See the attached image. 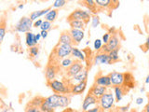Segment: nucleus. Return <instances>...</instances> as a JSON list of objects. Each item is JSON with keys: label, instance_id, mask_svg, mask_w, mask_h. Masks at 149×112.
Listing matches in <instances>:
<instances>
[{"label": "nucleus", "instance_id": "2", "mask_svg": "<svg viewBox=\"0 0 149 112\" xmlns=\"http://www.w3.org/2000/svg\"><path fill=\"white\" fill-rule=\"evenodd\" d=\"M115 96L112 92H106L104 95H102L98 99V106L101 107L102 111L110 110L115 105Z\"/></svg>", "mask_w": 149, "mask_h": 112}, {"label": "nucleus", "instance_id": "29", "mask_svg": "<svg viewBox=\"0 0 149 112\" xmlns=\"http://www.w3.org/2000/svg\"><path fill=\"white\" fill-rule=\"evenodd\" d=\"M51 27H52V22H50L49 21H43V22H42L41 26L39 27L41 31H49L51 29Z\"/></svg>", "mask_w": 149, "mask_h": 112}, {"label": "nucleus", "instance_id": "17", "mask_svg": "<svg viewBox=\"0 0 149 112\" xmlns=\"http://www.w3.org/2000/svg\"><path fill=\"white\" fill-rule=\"evenodd\" d=\"M57 67L55 66L54 64H49L48 66L46 67V71H45V76H46V79L47 81H50L52 79H55L56 75H57Z\"/></svg>", "mask_w": 149, "mask_h": 112}, {"label": "nucleus", "instance_id": "22", "mask_svg": "<svg viewBox=\"0 0 149 112\" xmlns=\"http://www.w3.org/2000/svg\"><path fill=\"white\" fill-rule=\"evenodd\" d=\"M50 8H45V9H42V10H36V11H33L31 14H30V19L33 21V22H35L36 20H38V19L42 16H45L47 13H48L49 10H50Z\"/></svg>", "mask_w": 149, "mask_h": 112}, {"label": "nucleus", "instance_id": "30", "mask_svg": "<svg viewBox=\"0 0 149 112\" xmlns=\"http://www.w3.org/2000/svg\"><path fill=\"white\" fill-rule=\"evenodd\" d=\"M44 99H45V98H42V97H36V98H34V99H33L29 103V105L34 106H38V107H40V106H41L42 103H43Z\"/></svg>", "mask_w": 149, "mask_h": 112}, {"label": "nucleus", "instance_id": "7", "mask_svg": "<svg viewBox=\"0 0 149 112\" xmlns=\"http://www.w3.org/2000/svg\"><path fill=\"white\" fill-rule=\"evenodd\" d=\"M119 44H120L119 37L116 34H113V36H111L108 43L102 45V48L101 51L105 52V53H109L111 50H113L115 49H118Z\"/></svg>", "mask_w": 149, "mask_h": 112}, {"label": "nucleus", "instance_id": "48", "mask_svg": "<svg viewBox=\"0 0 149 112\" xmlns=\"http://www.w3.org/2000/svg\"><path fill=\"white\" fill-rule=\"evenodd\" d=\"M2 112H8V110H7V109H4V110H3Z\"/></svg>", "mask_w": 149, "mask_h": 112}, {"label": "nucleus", "instance_id": "6", "mask_svg": "<svg viewBox=\"0 0 149 112\" xmlns=\"http://www.w3.org/2000/svg\"><path fill=\"white\" fill-rule=\"evenodd\" d=\"M33 21L30 17H22L20 21L17 22L15 26V30L19 33H27L30 32L31 28L33 27Z\"/></svg>", "mask_w": 149, "mask_h": 112}, {"label": "nucleus", "instance_id": "31", "mask_svg": "<svg viewBox=\"0 0 149 112\" xmlns=\"http://www.w3.org/2000/svg\"><path fill=\"white\" fill-rule=\"evenodd\" d=\"M65 4H66V0H55L52 7L54 8H60L64 7Z\"/></svg>", "mask_w": 149, "mask_h": 112}, {"label": "nucleus", "instance_id": "20", "mask_svg": "<svg viewBox=\"0 0 149 112\" xmlns=\"http://www.w3.org/2000/svg\"><path fill=\"white\" fill-rule=\"evenodd\" d=\"M114 96L116 102H120L125 94V89L124 86H115L114 87Z\"/></svg>", "mask_w": 149, "mask_h": 112}, {"label": "nucleus", "instance_id": "13", "mask_svg": "<svg viewBox=\"0 0 149 112\" xmlns=\"http://www.w3.org/2000/svg\"><path fill=\"white\" fill-rule=\"evenodd\" d=\"M86 88H87V81L71 84V90H70V93H72V94H74V95L81 94V93H83L84 92H85Z\"/></svg>", "mask_w": 149, "mask_h": 112}, {"label": "nucleus", "instance_id": "36", "mask_svg": "<svg viewBox=\"0 0 149 112\" xmlns=\"http://www.w3.org/2000/svg\"><path fill=\"white\" fill-rule=\"evenodd\" d=\"M38 52H39V50H38V48H37L36 46L31 47L30 50H29V53H30V55L32 56V57H36V56L38 55Z\"/></svg>", "mask_w": 149, "mask_h": 112}, {"label": "nucleus", "instance_id": "35", "mask_svg": "<svg viewBox=\"0 0 149 112\" xmlns=\"http://www.w3.org/2000/svg\"><path fill=\"white\" fill-rule=\"evenodd\" d=\"M100 25V19L98 16L94 15L91 18V26L92 28H96Z\"/></svg>", "mask_w": 149, "mask_h": 112}, {"label": "nucleus", "instance_id": "43", "mask_svg": "<svg viewBox=\"0 0 149 112\" xmlns=\"http://www.w3.org/2000/svg\"><path fill=\"white\" fill-rule=\"evenodd\" d=\"M112 3H113V6L114 8H116L118 6V4H119V0H111Z\"/></svg>", "mask_w": 149, "mask_h": 112}, {"label": "nucleus", "instance_id": "21", "mask_svg": "<svg viewBox=\"0 0 149 112\" xmlns=\"http://www.w3.org/2000/svg\"><path fill=\"white\" fill-rule=\"evenodd\" d=\"M97 8L101 9H108L111 8H114L113 3L111 0H94Z\"/></svg>", "mask_w": 149, "mask_h": 112}, {"label": "nucleus", "instance_id": "8", "mask_svg": "<svg viewBox=\"0 0 149 112\" xmlns=\"http://www.w3.org/2000/svg\"><path fill=\"white\" fill-rule=\"evenodd\" d=\"M112 86H123L125 83V74L114 71L109 74Z\"/></svg>", "mask_w": 149, "mask_h": 112}, {"label": "nucleus", "instance_id": "1", "mask_svg": "<svg viewBox=\"0 0 149 112\" xmlns=\"http://www.w3.org/2000/svg\"><path fill=\"white\" fill-rule=\"evenodd\" d=\"M71 103V98L67 94L54 93L44 99L40 106L42 112H54L57 108H65Z\"/></svg>", "mask_w": 149, "mask_h": 112}, {"label": "nucleus", "instance_id": "34", "mask_svg": "<svg viewBox=\"0 0 149 112\" xmlns=\"http://www.w3.org/2000/svg\"><path fill=\"white\" fill-rule=\"evenodd\" d=\"M25 112H42V110L38 106H34L28 105L25 108Z\"/></svg>", "mask_w": 149, "mask_h": 112}, {"label": "nucleus", "instance_id": "33", "mask_svg": "<svg viewBox=\"0 0 149 112\" xmlns=\"http://www.w3.org/2000/svg\"><path fill=\"white\" fill-rule=\"evenodd\" d=\"M93 48H94V50L97 51H101V50L102 48V41L98 38L95 39L94 43H93Z\"/></svg>", "mask_w": 149, "mask_h": 112}, {"label": "nucleus", "instance_id": "9", "mask_svg": "<svg viewBox=\"0 0 149 112\" xmlns=\"http://www.w3.org/2000/svg\"><path fill=\"white\" fill-rule=\"evenodd\" d=\"M84 68V65L82 64V62L78 60H74V62L70 65L68 68H66V75L67 77L72 78L74 75H77L78 72H80L81 70Z\"/></svg>", "mask_w": 149, "mask_h": 112}, {"label": "nucleus", "instance_id": "27", "mask_svg": "<svg viewBox=\"0 0 149 112\" xmlns=\"http://www.w3.org/2000/svg\"><path fill=\"white\" fill-rule=\"evenodd\" d=\"M74 62V61L73 60V58L71 57H66V58H63L60 61V65H61V67H63V68H68L70 65H71Z\"/></svg>", "mask_w": 149, "mask_h": 112}, {"label": "nucleus", "instance_id": "3", "mask_svg": "<svg viewBox=\"0 0 149 112\" xmlns=\"http://www.w3.org/2000/svg\"><path fill=\"white\" fill-rule=\"evenodd\" d=\"M48 85L55 93L58 94H67L70 93L71 90V85H68L62 80H58V79H52L48 82Z\"/></svg>", "mask_w": 149, "mask_h": 112}, {"label": "nucleus", "instance_id": "50", "mask_svg": "<svg viewBox=\"0 0 149 112\" xmlns=\"http://www.w3.org/2000/svg\"><path fill=\"white\" fill-rule=\"evenodd\" d=\"M148 99H149V94H148Z\"/></svg>", "mask_w": 149, "mask_h": 112}, {"label": "nucleus", "instance_id": "5", "mask_svg": "<svg viewBox=\"0 0 149 112\" xmlns=\"http://www.w3.org/2000/svg\"><path fill=\"white\" fill-rule=\"evenodd\" d=\"M91 19V15L88 11L83 10V9H76L74 10L70 15L67 17V21H73V20H80L85 22L87 24Z\"/></svg>", "mask_w": 149, "mask_h": 112}, {"label": "nucleus", "instance_id": "26", "mask_svg": "<svg viewBox=\"0 0 149 112\" xmlns=\"http://www.w3.org/2000/svg\"><path fill=\"white\" fill-rule=\"evenodd\" d=\"M82 3L86 8H88V9H90V11H91L93 13H95L97 11L98 8L96 7L94 0H82Z\"/></svg>", "mask_w": 149, "mask_h": 112}, {"label": "nucleus", "instance_id": "41", "mask_svg": "<svg viewBox=\"0 0 149 112\" xmlns=\"http://www.w3.org/2000/svg\"><path fill=\"white\" fill-rule=\"evenodd\" d=\"M143 102V99L142 97H138L137 99H136V101H135V103H136L137 105H142Z\"/></svg>", "mask_w": 149, "mask_h": 112}, {"label": "nucleus", "instance_id": "46", "mask_svg": "<svg viewBox=\"0 0 149 112\" xmlns=\"http://www.w3.org/2000/svg\"><path fill=\"white\" fill-rule=\"evenodd\" d=\"M146 84H149V75L146 77Z\"/></svg>", "mask_w": 149, "mask_h": 112}, {"label": "nucleus", "instance_id": "45", "mask_svg": "<svg viewBox=\"0 0 149 112\" xmlns=\"http://www.w3.org/2000/svg\"><path fill=\"white\" fill-rule=\"evenodd\" d=\"M144 112H149V102H148V104L146 106V107H144Z\"/></svg>", "mask_w": 149, "mask_h": 112}, {"label": "nucleus", "instance_id": "11", "mask_svg": "<svg viewBox=\"0 0 149 112\" xmlns=\"http://www.w3.org/2000/svg\"><path fill=\"white\" fill-rule=\"evenodd\" d=\"M98 104V99L93 95H91V93H88L86 97L84 98L83 104H82V111H86L88 109H90L92 106H95Z\"/></svg>", "mask_w": 149, "mask_h": 112}, {"label": "nucleus", "instance_id": "15", "mask_svg": "<svg viewBox=\"0 0 149 112\" xmlns=\"http://www.w3.org/2000/svg\"><path fill=\"white\" fill-rule=\"evenodd\" d=\"M94 84H97V85H100V86H104L105 88H109L112 86L109 75H105L104 76V75L101 74V75H99V76H97L95 78Z\"/></svg>", "mask_w": 149, "mask_h": 112}, {"label": "nucleus", "instance_id": "10", "mask_svg": "<svg viewBox=\"0 0 149 112\" xmlns=\"http://www.w3.org/2000/svg\"><path fill=\"white\" fill-rule=\"evenodd\" d=\"M93 64H112L113 62H112V60L110 59L108 53L100 51V52H98L94 56Z\"/></svg>", "mask_w": 149, "mask_h": 112}, {"label": "nucleus", "instance_id": "19", "mask_svg": "<svg viewBox=\"0 0 149 112\" xmlns=\"http://www.w3.org/2000/svg\"><path fill=\"white\" fill-rule=\"evenodd\" d=\"M59 43L73 45V39H72V36L70 35L69 31H64L61 34L60 38H59Z\"/></svg>", "mask_w": 149, "mask_h": 112}, {"label": "nucleus", "instance_id": "49", "mask_svg": "<svg viewBox=\"0 0 149 112\" xmlns=\"http://www.w3.org/2000/svg\"><path fill=\"white\" fill-rule=\"evenodd\" d=\"M69 1H73V0H69Z\"/></svg>", "mask_w": 149, "mask_h": 112}, {"label": "nucleus", "instance_id": "28", "mask_svg": "<svg viewBox=\"0 0 149 112\" xmlns=\"http://www.w3.org/2000/svg\"><path fill=\"white\" fill-rule=\"evenodd\" d=\"M110 59L112 60V62H118L119 60V48L118 49H115L113 50H111L110 52L108 53Z\"/></svg>", "mask_w": 149, "mask_h": 112}, {"label": "nucleus", "instance_id": "42", "mask_svg": "<svg viewBox=\"0 0 149 112\" xmlns=\"http://www.w3.org/2000/svg\"><path fill=\"white\" fill-rule=\"evenodd\" d=\"M40 38H41V35H40V33H39V34H35V39H36V44L38 43V41L40 40Z\"/></svg>", "mask_w": 149, "mask_h": 112}, {"label": "nucleus", "instance_id": "16", "mask_svg": "<svg viewBox=\"0 0 149 112\" xmlns=\"http://www.w3.org/2000/svg\"><path fill=\"white\" fill-rule=\"evenodd\" d=\"M87 78H88V69L84 67L80 72H78L77 75H74V77L71 78V81L73 84H74V83L87 81Z\"/></svg>", "mask_w": 149, "mask_h": 112}, {"label": "nucleus", "instance_id": "37", "mask_svg": "<svg viewBox=\"0 0 149 112\" xmlns=\"http://www.w3.org/2000/svg\"><path fill=\"white\" fill-rule=\"evenodd\" d=\"M110 37H111L110 33H105V34H104V36H102V43H104V44H107V43H108V41H109V39H110Z\"/></svg>", "mask_w": 149, "mask_h": 112}, {"label": "nucleus", "instance_id": "47", "mask_svg": "<svg viewBox=\"0 0 149 112\" xmlns=\"http://www.w3.org/2000/svg\"><path fill=\"white\" fill-rule=\"evenodd\" d=\"M23 7H24V6H23V4H20V5H19V8H20V9H22V8H23Z\"/></svg>", "mask_w": 149, "mask_h": 112}, {"label": "nucleus", "instance_id": "38", "mask_svg": "<svg viewBox=\"0 0 149 112\" xmlns=\"http://www.w3.org/2000/svg\"><path fill=\"white\" fill-rule=\"evenodd\" d=\"M83 112H102V109L99 106H94V107H92V108H90V109L83 111Z\"/></svg>", "mask_w": 149, "mask_h": 112}, {"label": "nucleus", "instance_id": "39", "mask_svg": "<svg viewBox=\"0 0 149 112\" xmlns=\"http://www.w3.org/2000/svg\"><path fill=\"white\" fill-rule=\"evenodd\" d=\"M42 22H43V21L40 20V19H38V20H36V21H35V22H34V23H33V26L36 27V28L40 27V26H41V24H42Z\"/></svg>", "mask_w": 149, "mask_h": 112}, {"label": "nucleus", "instance_id": "14", "mask_svg": "<svg viewBox=\"0 0 149 112\" xmlns=\"http://www.w3.org/2000/svg\"><path fill=\"white\" fill-rule=\"evenodd\" d=\"M107 92V88L104 87V86H100V85H97V84H94L91 89H90V92L88 93H91V95H93L94 97H96L97 99L104 95V93Z\"/></svg>", "mask_w": 149, "mask_h": 112}, {"label": "nucleus", "instance_id": "25", "mask_svg": "<svg viewBox=\"0 0 149 112\" xmlns=\"http://www.w3.org/2000/svg\"><path fill=\"white\" fill-rule=\"evenodd\" d=\"M57 17H58V10L55 8H51L50 10L45 15V20L49 21L50 22H55L56 19H57Z\"/></svg>", "mask_w": 149, "mask_h": 112}, {"label": "nucleus", "instance_id": "12", "mask_svg": "<svg viewBox=\"0 0 149 112\" xmlns=\"http://www.w3.org/2000/svg\"><path fill=\"white\" fill-rule=\"evenodd\" d=\"M70 35L72 36L73 39V44L78 45L80 42L83 40L84 36H85V33H84V30H80V29H74V28H71V30L69 31Z\"/></svg>", "mask_w": 149, "mask_h": 112}, {"label": "nucleus", "instance_id": "40", "mask_svg": "<svg viewBox=\"0 0 149 112\" xmlns=\"http://www.w3.org/2000/svg\"><path fill=\"white\" fill-rule=\"evenodd\" d=\"M40 35L42 38H46V37L48 36V31H41Z\"/></svg>", "mask_w": 149, "mask_h": 112}, {"label": "nucleus", "instance_id": "23", "mask_svg": "<svg viewBox=\"0 0 149 112\" xmlns=\"http://www.w3.org/2000/svg\"><path fill=\"white\" fill-rule=\"evenodd\" d=\"M69 24L71 26V28H74V29H80V30H84L86 28L87 23L83 21L80 20H73V21H69Z\"/></svg>", "mask_w": 149, "mask_h": 112}, {"label": "nucleus", "instance_id": "4", "mask_svg": "<svg viewBox=\"0 0 149 112\" xmlns=\"http://www.w3.org/2000/svg\"><path fill=\"white\" fill-rule=\"evenodd\" d=\"M73 49V46L70 44H61L59 43L55 47L53 50V53L56 55L57 59L62 60L63 58H66L71 55V51Z\"/></svg>", "mask_w": 149, "mask_h": 112}, {"label": "nucleus", "instance_id": "24", "mask_svg": "<svg viewBox=\"0 0 149 112\" xmlns=\"http://www.w3.org/2000/svg\"><path fill=\"white\" fill-rule=\"evenodd\" d=\"M25 43H26V45H27L28 47H29V48H31V47L36 45V39H35V34H34V33H32L31 31L26 33V35H25Z\"/></svg>", "mask_w": 149, "mask_h": 112}, {"label": "nucleus", "instance_id": "18", "mask_svg": "<svg viewBox=\"0 0 149 112\" xmlns=\"http://www.w3.org/2000/svg\"><path fill=\"white\" fill-rule=\"evenodd\" d=\"M71 56L74 59L80 61V62H85L86 61V54L84 53V51L76 48V47H73L71 51Z\"/></svg>", "mask_w": 149, "mask_h": 112}, {"label": "nucleus", "instance_id": "32", "mask_svg": "<svg viewBox=\"0 0 149 112\" xmlns=\"http://www.w3.org/2000/svg\"><path fill=\"white\" fill-rule=\"evenodd\" d=\"M5 36H6V26L4 23H0V44L3 42Z\"/></svg>", "mask_w": 149, "mask_h": 112}, {"label": "nucleus", "instance_id": "44", "mask_svg": "<svg viewBox=\"0 0 149 112\" xmlns=\"http://www.w3.org/2000/svg\"><path fill=\"white\" fill-rule=\"evenodd\" d=\"M143 47H146L147 50H149V36L146 38V43H144Z\"/></svg>", "mask_w": 149, "mask_h": 112}]
</instances>
